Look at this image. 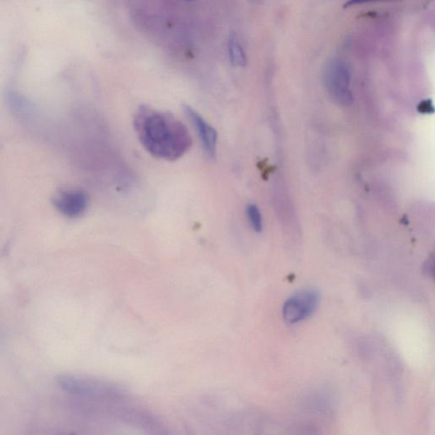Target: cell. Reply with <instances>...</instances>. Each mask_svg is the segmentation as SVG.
<instances>
[{
    "label": "cell",
    "instance_id": "6da1fadb",
    "mask_svg": "<svg viewBox=\"0 0 435 435\" xmlns=\"http://www.w3.org/2000/svg\"><path fill=\"white\" fill-rule=\"evenodd\" d=\"M134 124L142 146L156 159H179L193 145L188 129L171 113L141 107Z\"/></svg>",
    "mask_w": 435,
    "mask_h": 435
},
{
    "label": "cell",
    "instance_id": "7a4b0ae2",
    "mask_svg": "<svg viewBox=\"0 0 435 435\" xmlns=\"http://www.w3.org/2000/svg\"><path fill=\"white\" fill-rule=\"evenodd\" d=\"M56 382L65 393L87 400L116 398L124 395L120 390L106 382L73 374H62L56 377Z\"/></svg>",
    "mask_w": 435,
    "mask_h": 435
},
{
    "label": "cell",
    "instance_id": "3957f363",
    "mask_svg": "<svg viewBox=\"0 0 435 435\" xmlns=\"http://www.w3.org/2000/svg\"><path fill=\"white\" fill-rule=\"evenodd\" d=\"M323 77L325 88L335 103L343 107H350L353 104L351 72L345 60L340 58L329 60L325 64Z\"/></svg>",
    "mask_w": 435,
    "mask_h": 435
},
{
    "label": "cell",
    "instance_id": "277c9868",
    "mask_svg": "<svg viewBox=\"0 0 435 435\" xmlns=\"http://www.w3.org/2000/svg\"><path fill=\"white\" fill-rule=\"evenodd\" d=\"M319 300L318 293L313 289H304L291 296L282 308L286 323L294 325L308 318L318 307Z\"/></svg>",
    "mask_w": 435,
    "mask_h": 435
},
{
    "label": "cell",
    "instance_id": "5b68a950",
    "mask_svg": "<svg viewBox=\"0 0 435 435\" xmlns=\"http://www.w3.org/2000/svg\"><path fill=\"white\" fill-rule=\"evenodd\" d=\"M184 112L197 131L205 154L210 159H215L217 152L218 134L215 129L207 123L205 119L193 107L184 106Z\"/></svg>",
    "mask_w": 435,
    "mask_h": 435
},
{
    "label": "cell",
    "instance_id": "8992f818",
    "mask_svg": "<svg viewBox=\"0 0 435 435\" xmlns=\"http://www.w3.org/2000/svg\"><path fill=\"white\" fill-rule=\"evenodd\" d=\"M53 203L60 214L68 218H77L85 214L89 205V198L85 191L72 190L59 194Z\"/></svg>",
    "mask_w": 435,
    "mask_h": 435
},
{
    "label": "cell",
    "instance_id": "52a82bcc",
    "mask_svg": "<svg viewBox=\"0 0 435 435\" xmlns=\"http://www.w3.org/2000/svg\"><path fill=\"white\" fill-rule=\"evenodd\" d=\"M227 46L230 60L233 66L245 67L247 64L246 53L236 34H230Z\"/></svg>",
    "mask_w": 435,
    "mask_h": 435
},
{
    "label": "cell",
    "instance_id": "ba28073f",
    "mask_svg": "<svg viewBox=\"0 0 435 435\" xmlns=\"http://www.w3.org/2000/svg\"><path fill=\"white\" fill-rule=\"evenodd\" d=\"M247 216L252 228L256 232H260L263 230V220L258 206L255 205V204H249L247 207Z\"/></svg>",
    "mask_w": 435,
    "mask_h": 435
},
{
    "label": "cell",
    "instance_id": "9c48e42d",
    "mask_svg": "<svg viewBox=\"0 0 435 435\" xmlns=\"http://www.w3.org/2000/svg\"><path fill=\"white\" fill-rule=\"evenodd\" d=\"M400 0H348V1L343 4V8L348 9L359 4H364L367 3H375V2H397Z\"/></svg>",
    "mask_w": 435,
    "mask_h": 435
},
{
    "label": "cell",
    "instance_id": "30bf717a",
    "mask_svg": "<svg viewBox=\"0 0 435 435\" xmlns=\"http://www.w3.org/2000/svg\"><path fill=\"white\" fill-rule=\"evenodd\" d=\"M419 111L421 113H429L434 112V107L431 101L426 100V101L421 102L419 106Z\"/></svg>",
    "mask_w": 435,
    "mask_h": 435
}]
</instances>
